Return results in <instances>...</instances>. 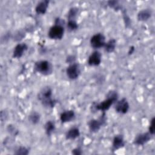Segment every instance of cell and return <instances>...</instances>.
I'll use <instances>...</instances> for the list:
<instances>
[{
	"label": "cell",
	"instance_id": "obj_1",
	"mask_svg": "<svg viewBox=\"0 0 155 155\" xmlns=\"http://www.w3.org/2000/svg\"><path fill=\"white\" fill-rule=\"evenodd\" d=\"M38 99L46 108H53L57 101L52 97V90L50 87H44L38 94Z\"/></svg>",
	"mask_w": 155,
	"mask_h": 155
},
{
	"label": "cell",
	"instance_id": "obj_2",
	"mask_svg": "<svg viewBox=\"0 0 155 155\" xmlns=\"http://www.w3.org/2000/svg\"><path fill=\"white\" fill-rule=\"evenodd\" d=\"M117 98L118 94L117 92L114 91H111L108 93L107 97L105 100L100 103L93 104L92 108L95 111L100 110L102 112H105V111L108 110L110 108V107L117 101Z\"/></svg>",
	"mask_w": 155,
	"mask_h": 155
},
{
	"label": "cell",
	"instance_id": "obj_3",
	"mask_svg": "<svg viewBox=\"0 0 155 155\" xmlns=\"http://www.w3.org/2000/svg\"><path fill=\"white\" fill-rule=\"evenodd\" d=\"M34 69L36 71L41 74L48 75L51 73L53 71V67L49 61L42 60L35 62Z\"/></svg>",
	"mask_w": 155,
	"mask_h": 155
},
{
	"label": "cell",
	"instance_id": "obj_4",
	"mask_svg": "<svg viewBox=\"0 0 155 155\" xmlns=\"http://www.w3.org/2000/svg\"><path fill=\"white\" fill-rule=\"evenodd\" d=\"M106 122V115L105 112H103L102 115L100 117L97 119H93L90 120L88 122V125L89 130L92 133H96L97 132L101 127L105 124Z\"/></svg>",
	"mask_w": 155,
	"mask_h": 155
},
{
	"label": "cell",
	"instance_id": "obj_5",
	"mask_svg": "<svg viewBox=\"0 0 155 155\" xmlns=\"http://www.w3.org/2000/svg\"><path fill=\"white\" fill-rule=\"evenodd\" d=\"M64 34V28L63 25L54 24L49 29L48 32V37L51 39H61Z\"/></svg>",
	"mask_w": 155,
	"mask_h": 155
},
{
	"label": "cell",
	"instance_id": "obj_6",
	"mask_svg": "<svg viewBox=\"0 0 155 155\" xmlns=\"http://www.w3.org/2000/svg\"><path fill=\"white\" fill-rule=\"evenodd\" d=\"M81 73L80 66L78 63L74 62L70 64L66 69L67 77L71 80L76 79Z\"/></svg>",
	"mask_w": 155,
	"mask_h": 155
},
{
	"label": "cell",
	"instance_id": "obj_7",
	"mask_svg": "<svg viewBox=\"0 0 155 155\" xmlns=\"http://www.w3.org/2000/svg\"><path fill=\"white\" fill-rule=\"evenodd\" d=\"M105 37L102 33H96L90 39L91 46L95 49L104 47L105 44Z\"/></svg>",
	"mask_w": 155,
	"mask_h": 155
},
{
	"label": "cell",
	"instance_id": "obj_8",
	"mask_svg": "<svg viewBox=\"0 0 155 155\" xmlns=\"http://www.w3.org/2000/svg\"><path fill=\"white\" fill-rule=\"evenodd\" d=\"M116 102L114 108L117 113L120 114H125L128 112L130 105L126 98H122L119 101H117Z\"/></svg>",
	"mask_w": 155,
	"mask_h": 155
},
{
	"label": "cell",
	"instance_id": "obj_9",
	"mask_svg": "<svg viewBox=\"0 0 155 155\" xmlns=\"http://www.w3.org/2000/svg\"><path fill=\"white\" fill-rule=\"evenodd\" d=\"M152 136L149 132L138 134L135 137L133 143L136 145H143L151 140Z\"/></svg>",
	"mask_w": 155,
	"mask_h": 155
},
{
	"label": "cell",
	"instance_id": "obj_10",
	"mask_svg": "<svg viewBox=\"0 0 155 155\" xmlns=\"http://www.w3.org/2000/svg\"><path fill=\"white\" fill-rule=\"evenodd\" d=\"M28 45L25 43L18 44L15 47L13 51V58L19 59L21 58L24 53L27 50Z\"/></svg>",
	"mask_w": 155,
	"mask_h": 155
},
{
	"label": "cell",
	"instance_id": "obj_11",
	"mask_svg": "<svg viewBox=\"0 0 155 155\" xmlns=\"http://www.w3.org/2000/svg\"><path fill=\"white\" fill-rule=\"evenodd\" d=\"M101 53L98 51H94L89 56L88 59V64L90 66H97L101 64Z\"/></svg>",
	"mask_w": 155,
	"mask_h": 155
},
{
	"label": "cell",
	"instance_id": "obj_12",
	"mask_svg": "<svg viewBox=\"0 0 155 155\" xmlns=\"http://www.w3.org/2000/svg\"><path fill=\"white\" fill-rule=\"evenodd\" d=\"M125 145V140L124 137L121 134L116 135L113 140L112 143V149L113 151L117 150Z\"/></svg>",
	"mask_w": 155,
	"mask_h": 155
},
{
	"label": "cell",
	"instance_id": "obj_13",
	"mask_svg": "<svg viewBox=\"0 0 155 155\" xmlns=\"http://www.w3.org/2000/svg\"><path fill=\"white\" fill-rule=\"evenodd\" d=\"M75 117V113L73 110H69L62 112L60 115V120L62 123L71 121Z\"/></svg>",
	"mask_w": 155,
	"mask_h": 155
},
{
	"label": "cell",
	"instance_id": "obj_14",
	"mask_svg": "<svg viewBox=\"0 0 155 155\" xmlns=\"http://www.w3.org/2000/svg\"><path fill=\"white\" fill-rule=\"evenodd\" d=\"M49 1L44 0L38 3L35 7V12L38 15H44L47 10Z\"/></svg>",
	"mask_w": 155,
	"mask_h": 155
},
{
	"label": "cell",
	"instance_id": "obj_15",
	"mask_svg": "<svg viewBox=\"0 0 155 155\" xmlns=\"http://www.w3.org/2000/svg\"><path fill=\"white\" fill-rule=\"evenodd\" d=\"M80 136V131L78 128L77 127H73L69 129L66 134H65V138L68 140L75 139Z\"/></svg>",
	"mask_w": 155,
	"mask_h": 155
},
{
	"label": "cell",
	"instance_id": "obj_16",
	"mask_svg": "<svg viewBox=\"0 0 155 155\" xmlns=\"http://www.w3.org/2000/svg\"><path fill=\"white\" fill-rule=\"evenodd\" d=\"M151 12L148 9H143L139 12L137 18L139 21H146L151 16Z\"/></svg>",
	"mask_w": 155,
	"mask_h": 155
},
{
	"label": "cell",
	"instance_id": "obj_17",
	"mask_svg": "<svg viewBox=\"0 0 155 155\" xmlns=\"http://www.w3.org/2000/svg\"><path fill=\"white\" fill-rule=\"evenodd\" d=\"M116 46V41L114 39L112 38V39H110L109 41H108V42H105V44L104 47L105 48V51L110 53L114 51Z\"/></svg>",
	"mask_w": 155,
	"mask_h": 155
},
{
	"label": "cell",
	"instance_id": "obj_18",
	"mask_svg": "<svg viewBox=\"0 0 155 155\" xmlns=\"http://www.w3.org/2000/svg\"><path fill=\"white\" fill-rule=\"evenodd\" d=\"M44 129L47 136H50L55 130V124L51 120H48L44 125Z\"/></svg>",
	"mask_w": 155,
	"mask_h": 155
},
{
	"label": "cell",
	"instance_id": "obj_19",
	"mask_svg": "<svg viewBox=\"0 0 155 155\" xmlns=\"http://www.w3.org/2000/svg\"><path fill=\"white\" fill-rule=\"evenodd\" d=\"M41 119V116L39 113L33 111L28 116V120L33 124H37Z\"/></svg>",
	"mask_w": 155,
	"mask_h": 155
},
{
	"label": "cell",
	"instance_id": "obj_20",
	"mask_svg": "<svg viewBox=\"0 0 155 155\" xmlns=\"http://www.w3.org/2000/svg\"><path fill=\"white\" fill-rule=\"evenodd\" d=\"M67 27L69 31H73L78 29V25L75 20H68V22L67 23Z\"/></svg>",
	"mask_w": 155,
	"mask_h": 155
},
{
	"label": "cell",
	"instance_id": "obj_21",
	"mask_svg": "<svg viewBox=\"0 0 155 155\" xmlns=\"http://www.w3.org/2000/svg\"><path fill=\"white\" fill-rule=\"evenodd\" d=\"M108 6L113 8L115 11H118L122 9V6L119 4L117 1H109L107 2Z\"/></svg>",
	"mask_w": 155,
	"mask_h": 155
},
{
	"label": "cell",
	"instance_id": "obj_22",
	"mask_svg": "<svg viewBox=\"0 0 155 155\" xmlns=\"http://www.w3.org/2000/svg\"><path fill=\"white\" fill-rule=\"evenodd\" d=\"M78 8L76 7H72L70 9L68 15H67V18L68 20H75V18L78 14Z\"/></svg>",
	"mask_w": 155,
	"mask_h": 155
},
{
	"label": "cell",
	"instance_id": "obj_23",
	"mask_svg": "<svg viewBox=\"0 0 155 155\" xmlns=\"http://www.w3.org/2000/svg\"><path fill=\"white\" fill-rule=\"evenodd\" d=\"M29 153V150L25 147H20L16 150L15 152V154L17 155H27Z\"/></svg>",
	"mask_w": 155,
	"mask_h": 155
},
{
	"label": "cell",
	"instance_id": "obj_24",
	"mask_svg": "<svg viewBox=\"0 0 155 155\" xmlns=\"http://www.w3.org/2000/svg\"><path fill=\"white\" fill-rule=\"evenodd\" d=\"M148 132L153 136L154 134V117H153L150 122V124L148 128Z\"/></svg>",
	"mask_w": 155,
	"mask_h": 155
},
{
	"label": "cell",
	"instance_id": "obj_25",
	"mask_svg": "<svg viewBox=\"0 0 155 155\" xmlns=\"http://www.w3.org/2000/svg\"><path fill=\"white\" fill-rule=\"evenodd\" d=\"M24 37V33L21 31H18L15 34L13 38H14V40L15 41H19L22 39Z\"/></svg>",
	"mask_w": 155,
	"mask_h": 155
},
{
	"label": "cell",
	"instance_id": "obj_26",
	"mask_svg": "<svg viewBox=\"0 0 155 155\" xmlns=\"http://www.w3.org/2000/svg\"><path fill=\"white\" fill-rule=\"evenodd\" d=\"M123 15H124V21L125 26L128 27V25L130 24V19L128 16V15L126 14L125 12H123Z\"/></svg>",
	"mask_w": 155,
	"mask_h": 155
},
{
	"label": "cell",
	"instance_id": "obj_27",
	"mask_svg": "<svg viewBox=\"0 0 155 155\" xmlns=\"http://www.w3.org/2000/svg\"><path fill=\"white\" fill-rule=\"evenodd\" d=\"M71 153L74 154V155H81L82 154V150L80 148H76L74 149H73L71 151Z\"/></svg>",
	"mask_w": 155,
	"mask_h": 155
},
{
	"label": "cell",
	"instance_id": "obj_28",
	"mask_svg": "<svg viewBox=\"0 0 155 155\" xmlns=\"http://www.w3.org/2000/svg\"><path fill=\"white\" fill-rule=\"evenodd\" d=\"M66 62L70 64L75 62V57L73 55L68 56L66 59Z\"/></svg>",
	"mask_w": 155,
	"mask_h": 155
},
{
	"label": "cell",
	"instance_id": "obj_29",
	"mask_svg": "<svg viewBox=\"0 0 155 155\" xmlns=\"http://www.w3.org/2000/svg\"><path fill=\"white\" fill-rule=\"evenodd\" d=\"M134 47L133 46H131V47H130L128 53L129 54H131L134 52Z\"/></svg>",
	"mask_w": 155,
	"mask_h": 155
}]
</instances>
